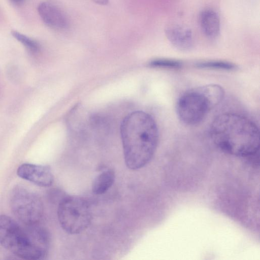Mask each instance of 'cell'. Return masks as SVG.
Returning <instances> with one entry per match:
<instances>
[{
	"mask_svg": "<svg viewBox=\"0 0 260 260\" xmlns=\"http://www.w3.org/2000/svg\"><path fill=\"white\" fill-rule=\"evenodd\" d=\"M149 65L155 68L178 69L182 67V63L175 59L159 58L152 60Z\"/></svg>",
	"mask_w": 260,
	"mask_h": 260,
	"instance_id": "14",
	"label": "cell"
},
{
	"mask_svg": "<svg viewBox=\"0 0 260 260\" xmlns=\"http://www.w3.org/2000/svg\"><path fill=\"white\" fill-rule=\"evenodd\" d=\"M210 134L215 145L229 154L246 158L259 152L258 128L244 116L231 113L218 115L211 124Z\"/></svg>",
	"mask_w": 260,
	"mask_h": 260,
	"instance_id": "2",
	"label": "cell"
},
{
	"mask_svg": "<svg viewBox=\"0 0 260 260\" xmlns=\"http://www.w3.org/2000/svg\"><path fill=\"white\" fill-rule=\"evenodd\" d=\"M199 21L201 29L207 37L213 39L218 36L220 22L215 11L210 9L203 10L200 14Z\"/></svg>",
	"mask_w": 260,
	"mask_h": 260,
	"instance_id": "10",
	"label": "cell"
},
{
	"mask_svg": "<svg viewBox=\"0 0 260 260\" xmlns=\"http://www.w3.org/2000/svg\"><path fill=\"white\" fill-rule=\"evenodd\" d=\"M12 2L15 3V4H20L21 3H23V2L24 1V0H10Z\"/></svg>",
	"mask_w": 260,
	"mask_h": 260,
	"instance_id": "16",
	"label": "cell"
},
{
	"mask_svg": "<svg viewBox=\"0 0 260 260\" xmlns=\"http://www.w3.org/2000/svg\"><path fill=\"white\" fill-rule=\"evenodd\" d=\"M38 11L44 22L49 27L59 30L69 27V21L67 16L55 5L42 2L39 5Z\"/></svg>",
	"mask_w": 260,
	"mask_h": 260,
	"instance_id": "8",
	"label": "cell"
},
{
	"mask_svg": "<svg viewBox=\"0 0 260 260\" xmlns=\"http://www.w3.org/2000/svg\"><path fill=\"white\" fill-rule=\"evenodd\" d=\"M94 3L101 5H106L109 3V0H92Z\"/></svg>",
	"mask_w": 260,
	"mask_h": 260,
	"instance_id": "15",
	"label": "cell"
},
{
	"mask_svg": "<svg viewBox=\"0 0 260 260\" xmlns=\"http://www.w3.org/2000/svg\"><path fill=\"white\" fill-rule=\"evenodd\" d=\"M0 245L22 259H41L48 252L50 237L39 224L21 226L10 216L0 215Z\"/></svg>",
	"mask_w": 260,
	"mask_h": 260,
	"instance_id": "3",
	"label": "cell"
},
{
	"mask_svg": "<svg viewBox=\"0 0 260 260\" xmlns=\"http://www.w3.org/2000/svg\"><path fill=\"white\" fill-rule=\"evenodd\" d=\"M166 36L176 49L183 51L190 50L193 46V38L189 28L178 24H171L165 28Z\"/></svg>",
	"mask_w": 260,
	"mask_h": 260,
	"instance_id": "9",
	"label": "cell"
},
{
	"mask_svg": "<svg viewBox=\"0 0 260 260\" xmlns=\"http://www.w3.org/2000/svg\"><path fill=\"white\" fill-rule=\"evenodd\" d=\"M223 88L217 84H208L187 90L178 99L176 113L183 123L193 125L200 123L207 113L222 101Z\"/></svg>",
	"mask_w": 260,
	"mask_h": 260,
	"instance_id": "4",
	"label": "cell"
},
{
	"mask_svg": "<svg viewBox=\"0 0 260 260\" xmlns=\"http://www.w3.org/2000/svg\"><path fill=\"white\" fill-rule=\"evenodd\" d=\"M197 67L199 68L217 69L222 70H233L236 66L231 62L224 61H204L197 64Z\"/></svg>",
	"mask_w": 260,
	"mask_h": 260,
	"instance_id": "12",
	"label": "cell"
},
{
	"mask_svg": "<svg viewBox=\"0 0 260 260\" xmlns=\"http://www.w3.org/2000/svg\"><path fill=\"white\" fill-rule=\"evenodd\" d=\"M17 174L22 179L43 187L51 186L54 181L51 168L45 165L23 164L18 168Z\"/></svg>",
	"mask_w": 260,
	"mask_h": 260,
	"instance_id": "7",
	"label": "cell"
},
{
	"mask_svg": "<svg viewBox=\"0 0 260 260\" xmlns=\"http://www.w3.org/2000/svg\"><path fill=\"white\" fill-rule=\"evenodd\" d=\"M11 34L14 38L21 42L29 51L35 53L39 51L40 44L35 40L16 30H12Z\"/></svg>",
	"mask_w": 260,
	"mask_h": 260,
	"instance_id": "13",
	"label": "cell"
},
{
	"mask_svg": "<svg viewBox=\"0 0 260 260\" xmlns=\"http://www.w3.org/2000/svg\"><path fill=\"white\" fill-rule=\"evenodd\" d=\"M10 206L13 215L24 225L39 224L43 216L44 206L40 197L21 185L11 191Z\"/></svg>",
	"mask_w": 260,
	"mask_h": 260,
	"instance_id": "6",
	"label": "cell"
},
{
	"mask_svg": "<svg viewBox=\"0 0 260 260\" xmlns=\"http://www.w3.org/2000/svg\"><path fill=\"white\" fill-rule=\"evenodd\" d=\"M120 133L126 166L133 170L145 166L152 159L158 140L152 117L141 111L131 113L123 120Z\"/></svg>",
	"mask_w": 260,
	"mask_h": 260,
	"instance_id": "1",
	"label": "cell"
},
{
	"mask_svg": "<svg viewBox=\"0 0 260 260\" xmlns=\"http://www.w3.org/2000/svg\"><path fill=\"white\" fill-rule=\"evenodd\" d=\"M57 216L62 229L70 234L85 231L91 221L89 206L86 201L77 197H64L60 201Z\"/></svg>",
	"mask_w": 260,
	"mask_h": 260,
	"instance_id": "5",
	"label": "cell"
},
{
	"mask_svg": "<svg viewBox=\"0 0 260 260\" xmlns=\"http://www.w3.org/2000/svg\"><path fill=\"white\" fill-rule=\"evenodd\" d=\"M115 178V173L112 170L102 172L95 177L93 182L92 192L95 194L105 193L113 185Z\"/></svg>",
	"mask_w": 260,
	"mask_h": 260,
	"instance_id": "11",
	"label": "cell"
}]
</instances>
